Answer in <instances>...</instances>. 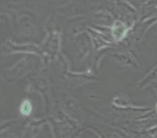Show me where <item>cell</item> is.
Masks as SVG:
<instances>
[{"label":"cell","instance_id":"6da1fadb","mask_svg":"<svg viewBox=\"0 0 157 138\" xmlns=\"http://www.w3.org/2000/svg\"><path fill=\"white\" fill-rule=\"evenodd\" d=\"M20 111H21V113L23 116H30L31 111H32V106H31V102L28 100H24L21 104Z\"/></svg>","mask_w":157,"mask_h":138}]
</instances>
